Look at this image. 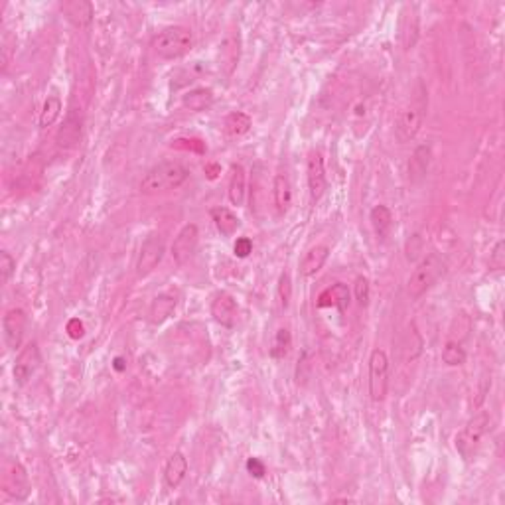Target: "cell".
I'll use <instances>...</instances> for the list:
<instances>
[{
  "label": "cell",
  "mask_w": 505,
  "mask_h": 505,
  "mask_svg": "<svg viewBox=\"0 0 505 505\" xmlns=\"http://www.w3.org/2000/svg\"><path fill=\"white\" fill-rule=\"evenodd\" d=\"M427 107H429V93H427V87L422 85V81H419L413 99L401 111V115L397 118L395 136L399 143H409L419 135L422 123H424V117H427Z\"/></svg>",
  "instance_id": "cell-1"
},
{
  "label": "cell",
  "mask_w": 505,
  "mask_h": 505,
  "mask_svg": "<svg viewBox=\"0 0 505 505\" xmlns=\"http://www.w3.org/2000/svg\"><path fill=\"white\" fill-rule=\"evenodd\" d=\"M190 178V172L180 162H160L146 172V176L141 182L143 194H162L170 190H178Z\"/></svg>",
  "instance_id": "cell-2"
},
{
  "label": "cell",
  "mask_w": 505,
  "mask_h": 505,
  "mask_svg": "<svg viewBox=\"0 0 505 505\" xmlns=\"http://www.w3.org/2000/svg\"><path fill=\"white\" fill-rule=\"evenodd\" d=\"M194 36L184 26H170L154 36L152 50L162 59H178L192 50Z\"/></svg>",
  "instance_id": "cell-3"
},
{
  "label": "cell",
  "mask_w": 505,
  "mask_h": 505,
  "mask_svg": "<svg viewBox=\"0 0 505 505\" xmlns=\"http://www.w3.org/2000/svg\"><path fill=\"white\" fill-rule=\"evenodd\" d=\"M444 270H447V265L442 261V257H438L437 252L424 257V259L419 262V267L413 270L409 282H407V292H409V296H411L413 300L421 298L427 290L432 288V285L437 282L438 278L444 275Z\"/></svg>",
  "instance_id": "cell-4"
},
{
  "label": "cell",
  "mask_w": 505,
  "mask_h": 505,
  "mask_svg": "<svg viewBox=\"0 0 505 505\" xmlns=\"http://www.w3.org/2000/svg\"><path fill=\"white\" fill-rule=\"evenodd\" d=\"M164 251H166V243L160 233H151L146 237L136 257V277H148L152 270L160 265Z\"/></svg>",
  "instance_id": "cell-5"
},
{
  "label": "cell",
  "mask_w": 505,
  "mask_h": 505,
  "mask_svg": "<svg viewBox=\"0 0 505 505\" xmlns=\"http://www.w3.org/2000/svg\"><path fill=\"white\" fill-rule=\"evenodd\" d=\"M389 391V357L383 350H373L369 357V395L379 403Z\"/></svg>",
  "instance_id": "cell-6"
},
{
  "label": "cell",
  "mask_w": 505,
  "mask_h": 505,
  "mask_svg": "<svg viewBox=\"0 0 505 505\" xmlns=\"http://www.w3.org/2000/svg\"><path fill=\"white\" fill-rule=\"evenodd\" d=\"M489 429H491L489 414L488 413L476 414V417H474V419L464 427L462 432L456 437V448H458V452H460L464 458H468V456L474 452V448L478 447V442H480L481 438L488 434Z\"/></svg>",
  "instance_id": "cell-7"
},
{
  "label": "cell",
  "mask_w": 505,
  "mask_h": 505,
  "mask_svg": "<svg viewBox=\"0 0 505 505\" xmlns=\"http://www.w3.org/2000/svg\"><path fill=\"white\" fill-rule=\"evenodd\" d=\"M2 491L16 501H24L30 496V478L28 471L20 462H9L2 476Z\"/></svg>",
  "instance_id": "cell-8"
},
{
  "label": "cell",
  "mask_w": 505,
  "mask_h": 505,
  "mask_svg": "<svg viewBox=\"0 0 505 505\" xmlns=\"http://www.w3.org/2000/svg\"><path fill=\"white\" fill-rule=\"evenodd\" d=\"M198 243H200V229L194 223H188V225L180 229V233L172 243V259L178 265H185L194 257Z\"/></svg>",
  "instance_id": "cell-9"
},
{
  "label": "cell",
  "mask_w": 505,
  "mask_h": 505,
  "mask_svg": "<svg viewBox=\"0 0 505 505\" xmlns=\"http://www.w3.org/2000/svg\"><path fill=\"white\" fill-rule=\"evenodd\" d=\"M40 363H42V357H40V350H38L36 342H30L26 347H22V352L18 354L16 363H14V369H12V375H14V381L18 385H26L38 371Z\"/></svg>",
  "instance_id": "cell-10"
},
{
  "label": "cell",
  "mask_w": 505,
  "mask_h": 505,
  "mask_svg": "<svg viewBox=\"0 0 505 505\" xmlns=\"http://www.w3.org/2000/svg\"><path fill=\"white\" fill-rule=\"evenodd\" d=\"M26 330V314L20 308H12L4 314L2 318V332H4V342L9 345V350L16 352L18 347L22 345V337H24Z\"/></svg>",
  "instance_id": "cell-11"
},
{
  "label": "cell",
  "mask_w": 505,
  "mask_h": 505,
  "mask_svg": "<svg viewBox=\"0 0 505 505\" xmlns=\"http://www.w3.org/2000/svg\"><path fill=\"white\" fill-rule=\"evenodd\" d=\"M306 172H308V188H310L312 202H318L324 195V192H326V188H328L324 158H322L320 152H310L308 164H306Z\"/></svg>",
  "instance_id": "cell-12"
},
{
  "label": "cell",
  "mask_w": 505,
  "mask_h": 505,
  "mask_svg": "<svg viewBox=\"0 0 505 505\" xmlns=\"http://www.w3.org/2000/svg\"><path fill=\"white\" fill-rule=\"evenodd\" d=\"M61 14L77 28H89L93 22V4L87 0H66L59 4Z\"/></svg>",
  "instance_id": "cell-13"
},
{
  "label": "cell",
  "mask_w": 505,
  "mask_h": 505,
  "mask_svg": "<svg viewBox=\"0 0 505 505\" xmlns=\"http://www.w3.org/2000/svg\"><path fill=\"white\" fill-rule=\"evenodd\" d=\"M211 316L223 328H233L237 320V302L231 295L221 292L211 300Z\"/></svg>",
  "instance_id": "cell-14"
},
{
  "label": "cell",
  "mask_w": 505,
  "mask_h": 505,
  "mask_svg": "<svg viewBox=\"0 0 505 505\" xmlns=\"http://www.w3.org/2000/svg\"><path fill=\"white\" fill-rule=\"evenodd\" d=\"M430 162H432V148H430V144L417 146L411 160H409V180H411V184H421L422 180L427 178Z\"/></svg>",
  "instance_id": "cell-15"
},
{
  "label": "cell",
  "mask_w": 505,
  "mask_h": 505,
  "mask_svg": "<svg viewBox=\"0 0 505 505\" xmlns=\"http://www.w3.org/2000/svg\"><path fill=\"white\" fill-rule=\"evenodd\" d=\"M176 296L172 292H162L158 295L151 304V312H148V320L154 326H160L162 322H166L172 316V312L176 310Z\"/></svg>",
  "instance_id": "cell-16"
},
{
  "label": "cell",
  "mask_w": 505,
  "mask_h": 505,
  "mask_svg": "<svg viewBox=\"0 0 505 505\" xmlns=\"http://www.w3.org/2000/svg\"><path fill=\"white\" fill-rule=\"evenodd\" d=\"M350 304V288L344 282L328 287L318 296V308H337L344 312Z\"/></svg>",
  "instance_id": "cell-17"
},
{
  "label": "cell",
  "mask_w": 505,
  "mask_h": 505,
  "mask_svg": "<svg viewBox=\"0 0 505 505\" xmlns=\"http://www.w3.org/2000/svg\"><path fill=\"white\" fill-rule=\"evenodd\" d=\"M185 474H188V458L184 452H174L170 456L166 468H164V481L170 489H176L182 481H184Z\"/></svg>",
  "instance_id": "cell-18"
},
{
  "label": "cell",
  "mask_w": 505,
  "mask_h": 505,
  "mask_svg": "<svg viewBox=\"0 0 505 505\" xmlns=\"http://www.w3.org/2000/svg\"><path fill=\"white\" fill-rule=\"evenodd\" d=\"M272 202L280 215H285L292 205V185L285 174H277L272 180Z\"/></svg>",
  "instance_id": "cell-19"
},
{
  "label": "cell",
  "mask_w": 505,
  "mask_h": 505,
  "mask_svg": "<svg viewBox=\"0 0 505 505\" xmlns=\"http://www.w3.org/2000/svg\"><path fill=\"white\" fill-rule=\"evenodd\" d=\"M330 257V249L326 245H316L312 247L310 251L306 252V257L300 262V275L302 277H312L316 275L318 270L324 269V265L328 261Z\"/></svg>",
  "instance_id": "cell-20"
},
{
  "label": "cell",
  "mask_w": 505,
  "mask_h": 505,
  "mask_svg": "<svg viewBox=\"0 0 505 505\" xmlns=\"http://www.w3.org/2000/svg\"><path fill=\"white\" fill-rule=\"evenodd\" d=\"M213 99L215 97H213V91L210 87H195L182 97V105L192 113H202V111L210 109L213 105Z\"/></svg>",
  "instance_id": "cell-21"
},
{
  "label": "cell",
  "mask_w": 505,
  "mask_h": 505,
  "mask_svg": "<svg viewBox=\"0 0 505 505\" xmlns=\"http://www.w3.org/2000/svg\"><path fill=\"white\" fill-rule=\"evenodd\" d=\"M245 192H247V174L241 164L231 166V178H229V202L233 205H243Z\"/></svg>",
  "instance_id": "cell-22"
},
{
  "label": "cell",
  "mask_w": 505,
  "mask_h": 505,
  "mask_svg": "<svg viewBox=\"0 0 505 505\" xmlns=\"http://www.w3.org/2000/svg\"><path fill=\"white\" fill-rule=\"evenodd\" d=\"M210 213L213 223H215V228H218V231L223 237H231L237 229H239V225H241L239 218H237L233 211L228 210V208H213Z\"/></svg>",
  "instance_id": "cell-23"
},
{
  "label": "cell",
  "mask_w": 505,
  "mask_h": 505,
  "mask_svg": "<svg viewBox=\"0 0 505 505\" xmlns=\"http://www.w3.org/2000/svg\"><path fill=\"white\" fill-rule=\"evenodd\" d=\"M369 221L377 239H381V241L387 239L389 231L393 228V213H391L387 205H375L369 213Z\"/></svg>",
  "instance_id": "cell-24"
},
{
  "label": "cell",
  "mask_w": 505,
  "mask_h": 505,
  "mask_svg": "<svg viewBox=\"0 0 505 505\" xmlns=\"http://www.w3.org/2000/svg\"><path fill=\"white\" fill-rule=\"evenodd\" d=\"M79 138H81V123H79V118L71 115V117H68V121L63 123V126L59 128L56 141H58L61 148H73V146L79 143Z\"/></svg>",
  "instance_id": "cell-25"
},
{
  "label": "cell",
  "mask_w": 505,
  "mask_h": 505,
  "mask_svg": "<svg viewBox=\"0 0 505 505\" xmlns=\"http://www.w3.org/2000/svg\"><path fill=\"white\" fill-rule=\"evenodd\" d=\"M251 117H249L247 113H243V111H233V113H229L225 121H223V128H225V133H228L229 136L247 135V133L251 131Z\"/></svg>",
  "instance_id": "cell-26"
},
{
  "label": "cell",
  "mask_w": 505,
  "mask_h": 505,
  "mask_svg": "<svg viewBox=\"0 0 505 505\" xmlns=\"http://www.w3.org/2000/svg\"><path fill=\"white\" fill-rule=\"evenodd\" d=\"M61 115V99L58 95H50L46 103H44L42 113H40V126L46 128V126H51Z\"/></svg>",
  "instance_id": "cell-27"
},
{
  "label": "cell",
  "mask_w": 505,
  "mask_h": 505,
  "mask_svg": "<svg viewBox=\"0 0 505 505\" xmlns=\"http://www.w3.org/2000/svg\"><path fill=\"white\" fill-rule=\"evenodd\" d=\"M290 345H292V336L287 328H280L277 332V336L272 340V347H270V357L275 359H282L287 357L290 352Z\"/></svg>",
  "instance_id": "cell-28"
},
{
  "label": "cell",
  "mask_w": 505,
  "mask_h": 505,
  "mask_svg": "<svg viewBox=\"0 0 505 505\" xmlns=\"http://www.w3.org/2000/svg\"><path fill=\"white\" fill-rule=\"evenodd\" d=\"M442 362L450 365V367L464 365V363H466V350H464L458 342L450 340V342L444 345V350H442Z\"/></svg>",
  "instance_id": "cell-29"
},
{
  "label": "cell",
  "mask_w": 505,
  "mask_h": 505,
  "mask_svg": "<svg viewBox=\"0 0 505 505\" xmlns=\"http://www.w3.org/2000/svg\"><path fill=\"white\" fill-rule=\"evenodd\" d=\"M277 295H278V302H280V308L287 310L288 304L292 300V278H290V272H282L280 278H278V287H277Z\"/></svg>",
  "instance_id": "cell-30"
},
{
  "label": "cell",
  "mask_w": 505,
  "mask_h": 505,
  "mask_svg": "<svg viewBox=\"0 0 505 505\" xmlns=\"http://www.w3.org/2000/svg\"><path fill=\"white\" fill-rule=\"evenodd\" d=\"M417 38H419V18L413 14V18H407V26L403 28L404 50H411L414 42H417Z\"/></svg>",
  "instance_id": "cell-31"
},
{
  "label": "cell",
  "mask_w": 505,
  "mask_h": 505,
  "mask_svg": "<svg viewBox=\"0 0 505 505\" xmlns=\"http://www.w3.org/2000/svg\"><path fill=\"white\" fill-rule=\"evenodd\" d=\"M221 59H223L221 66L229 63V73H231L233 68H235L237 59H239V44H237L235 40H228V42L223 44V48H221Z\"/></svg>",
  "instance_id": "cell-32"
},
{
  "label": "cell",
  "mask_w": 505,
  "mask_h": 505,
  "mask_svg": "<svg viewBox=\"0 0 505 505\" xmlns=\"http://www.w3.org/2000/svg\"><path fill=\"white\" fill-rule=\"evenodd\" d=\"M14 270H16V261L12 259V255L9 251L0 252V277H2V285H9Z\"/></svg>",
  "instance_id": "cell-33"
},
{
  "label": "cell",
  "mask_w": 505,
  "mask_h": 505,
  "mask_svg": "<svg viewBox=\"0 0 505 505\" xmlns=\"http://www.w3.org/2000/svg\"><path fill=\"white\" fill-rule=\"evenodd\" d=\"M354 292H355V300H357V304H359L362 308H365V306L369 304V280H367L365 277H357Z\"/></svg>",
  "instance_id": "cell-34"
},
{
  "label": "cell",
  "mask_w": 505,
  "mask_h": 505,
  "mask_svg": "<svg viewBox=\"0 0 505 505\" xmlns=\"http://www.w3.org/2000/svg\"><path fill=\"white\" fill-rule=\"evenodd\" d=\"M505 267V241L499 239L494 247V251L489 255V269L501 270Z\"/></svg>",
  "instance_id": "cell-35"
},
{
  "label": "cell",
  "mask_w": 505,
  "mask_h": 505,
  "mask_svg": "<svg viewBox=\"0 0 505 505\" xmlns=\"http://www.w3.org/2000/svg\"><path fill=\"white\" fill-rule=\"evenodd\" d=\"M233 252H235V257H239V259H247L252 252L251 239H249V237H239L235 245H233Z\"/></svg>",
  "instance_id": "cell-36"
},
{
  "label": "cell",
  "mask_w": 505,
  "mask_h": 505,
  "mask_svg": "<svg viewBox=\"0 0 505 505\" xmlns=\"http://www.w3.org/2000/svg\"><path fill=\"white\" fill-rule=\"evenodd\" d=\"M247 471L251 474L252 478L261 480L262 476L267 474V468H265V464H262L259 458H249V460H247Z\"/></svg>",
  "instance_id": "cell-37"
},
{
  "label": "cell",
  "mask_w": 505,
  "mask_h": 505,
  "mask_svg": "<svg viewBox=\"0 0 505 505\" xmlns=\"http://www.w3.org/2000/svg\"><path fill=\"white\" fill-rule=\"evenodd\" d=\"M68 334L73 340H79V337H83V324L79 320H69L68 322Z\"/></svg>",
  "instance_id": "cell-38"
},
{
  "label": "cell",
  "mask_w": 505,
  "mask_h": 505,
  "mask_svg": "<svg viewBox=\"0 0 505 505\" xmlns=\"http://www.w3.org/2000/svg\"><path fill=\"white\" fill-rule=\"evenodd\" d=\"M205 174H208V178H210V180H215L219 174L218 164H208V166H205Z\"/></svg>",
  "instance_id": "cell-39"
},
{
  "label": "cell",
  "mask_w": 505,
  "mask_h": 505,
  "mask_svg": "<svg viewBox=\"0 0 505 505\" xmlns=\"http://www.w3.org/2000/svg\"><path fill=\"white\" fill-rule=\"evenodd\" d=\"M115 367H117L118 371H121V369H123V367H125V365H123V359H121V357H118L117 362H115Z\"/></svg>",
  "instance_id": "cell-40"
}]
</instances>
